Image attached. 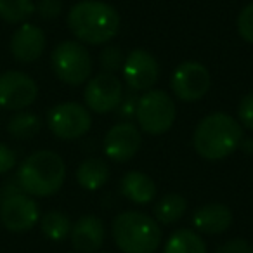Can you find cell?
<instances>
[{
	"label": "cell",
	"mask_w": 253,
	"mask_h": 253,
	"mask_svg": "<svg viewBox=\"0 0 253 253\" xmlns=\"http://www.w3.org/2000/svg\"><path fill=\"white\" fill-rule=\"evenodd\" d=\"M64 179H66L64 160L49 149L32 153L18 170V182L23 193L37 198L56 194L63 187Z\"/></svg>",
	"instance_id": "cell-3"
},
{
	"label": "cell",
	"mask_w": 253,
	"mask_h": 253,
	"mask_svg": "<svg viewBox=\"0 0 253 253\" xmlns=\"http://www.w3.org/2000/svg\"><path fill=\"white\" fill-rule=\"evenodd\" d=\"M120 191L125 198L137 205H146L155 200L156 184L149 175L142 172H128L120 180Z\"/></svg>",
	"instance_id": "cell-17"
},
{
	"label": "cell",
	"mask_w": 253,
	"mask_h": 253,
	"mask_svg": "<svg viewBox=\"0 0 253 253\" xmlns=\"http://www.w3.org/2000/svg\"><path fill=\"white\" fill-rule=\"evenodd\" d=\"M163 253H208L205 241L191 229H179L165 243Z\"/></svg>",
	"instance_id": "cell-20"
},
{
	"label": "cell",
	"mask_w": 253,
	"mask_h": 253,
	"mask_svg": "<svg viewBox=\"0 0 253 253\" xmlns=\"http://www.w3.org/2000/svg\"><path fill=\"white\" fill-rule=\"evenodd\" d=\"M71 245L77 252L82 253H95L102 248V243L106 238L104 224L101 218L94 215L80 217L70 232Z\"/></svg>",
	"instance_id": "cell-15"
},
{
	"label": "cell",
	"mask_w": 253,
	"mask_h": 253,
	"mask_svg": "<svg viewBox=\"0 0 253 253\" xmlns=\"http://www.w3.org/2000/svg\"><path fill=\"white\" fill-rule=\"evenodd\" d=\"M239 148L245 149V151L250 155V153H253V141H252V139H243L241 146H239Z\"/></svg>",
	"instance_id": "cell-31"
},
{
	"label": "cell",
	"mask_w": 253,
	"mask_h": 253,
	"mask_svg": "<svg viewBox=\"0 0 253 253\" xmlns=\"http://www.w3.org/2000/svg\"><path fill=\"white\" fill-rule=\"evenodd\" d=\"M40 118L35 115V113H30V111H21V113H16L7 123V130L12 137L16 139H32L33 135H37L40 132Z\"/></svg>",
	"instance_id": "cell-21"
},
{
	"label": "cell",
	"mask_w": 253,
	"mask_h": 253,
	"mask_svg": "<svg viewBox=\"0 0 253 253\" xmlns=\"http://www.w3.org/2000/svg\"><path fill=\"white\" fill-rule=\"evenodd\" d=\"M243 126L227 113H210L194 128L193 146L205 160L217 162L231 156L241 146Z\"/></svg>",
	"instance_id": "cell-2"
},
{
	"label": "cell",
	"mask_w": 253,
	"mask_h": 253,
	"mask_svg": "<svg viewBox=\"0 0 253 253\" xmlns=\"http://www.w3.org/2000/svg\"><path fill=\"white\" fill-rule=\"evenodd\" d=\"M238 33L245 42L253 43V2L248 4L238 16Z\"/></svg>",
	"instance_id": "cell-25"
},
{
	"label": "cell",
	"mask_w": 253,
	"mask_h": 253,
	"mask_svg": "<svg viewBox=\"0 0 253 253\" xmlns=\"http://www.w3.org/2000/svg\"><path fill=\"white\" fill-rule=\"evenodd\" d=\"M40 220L39 205L30 194L18 193L0 201V222L7 231H30Z\"/></svg>",
	"instance_id": "cell-11"
},
{
	"label": "cell",
	"mask_w": 253,
	"mask_h": 253,
	"mask_svg": "<svg viewBox=\"0 0 253 253\" xmlns=\"http://www.w3.org/2000/svg\"><path fill=\"white\" fill-rule=\"evenodd\" d=\"M40 229L52 241H64L71 232V222L63 211H49L40 218Z\"/></svg>",
	"instance_id": "cell-22"
},
{
	"label": "cell",
	"mask_w": 253,
	"mask_h": 253,
	"mask_svg": "<svg viewBox=\"0 0 253 253\" xmlns=\"http://www.w3.org/2000/svg\"><path fill=\"white\" fill-rule=\"evenodd\" d=\"M35 12L32 0H0V18L11 25L26 23Z\"/></svg>",
	"instance_id": "cell-23"
},
{
	"label": "cell",
	"mask_w": 253,
	"mask_h": 253,
	"mask_svg": "<svg viewBox=\"0 0 253 253\" xmlns=\"http://www.w3.org/2000/svg\"><path fill=\"white\" fill-rule=\"evenodd\" d=\"M250 253H253V248H252V250H250Z\"/></svg>",
	"instance_id": "cell-33"
},
{
	"label": "cell",
	"mask_w": 253,
	"mask_h": 253,
	"mask_svg": "<svg viewBox=\"0 0 253 253\" xmlns=\"http://www.w3.org/2000/svg\"><path fill=\"white\" fill-rule=\"evenodd\" d=\"M186 210H187L186 198L179 193H169L160 198L155 207L156 222H160L163 225H172L184 217Z\"/></svg>",
	"instance_id": "cell-19"
},
{
	"label": "cell",
	"mask_w": 253,
	"mask_h": 253,
	"mask_svg": "<svg viewBox=\"0 0 253 253\" xmlns=\"http://www.w3.org/2000/svg\"><path fill=\"white\" fill-rule=\"evenodd\" d=\"M109 180V165L102 158L92 156L78 165L77 169V182L80 187L87 191L101 189Z\"/></svg>",
	"instance_id": "cell-18"
},
{
	"label": "cell",
	"mask_w": 253,
	"mask_h": 253,
	"mask_svg": "<svg viewBox=\"0 0 253 253\" xmlns=\"http://www.w3.org/2000/svg\"><path fill=\"white\" fill-rule=\"evenodd\" d=\"M84 97L90 111L97 113V115L111 113L113 109L118 108L123 97L122 82L115 73L102 71L88 80V84L85 85Z\"/></svg>",
	"instance_id": "cell-10"
},
{
	"label": "cell",
	"mask_w": 253,
	"mask_h": 253,
	"mask_svg": "<svg viewBox=\"0 0 253 253\" xmlns=\"http://www.w3.org/2000/svg\"><path fill=\"white\" fill-rule=\"evenodd\" d=\"M193 224L205 234H222L232 224V211L227 205L208 203L196 208L193 213Z\"/></svg>",
	"instance_id": "cell-16"
},
{
	"label": "cell",
	"mask_w": 253,
	"mask_h": 253,
	"mask_svg": "<svg viewBox=\"0 0 253 253\" xmlns=\"http://www.w3.org/2000/svg\"><path fill=\"white\" fill-rule=\"evenodd\" d=\"M142 144L141 130L132 122L113 125L104 137V153L113 162H128L139 153Z\"/></svg>",
	"instance_id": "cell-12"
},
{
	"label": "cell",
	"mask_w": 253,
	"mask_h": 253,
	"mask_svg": "<svg viewBox=\"0 0 253 253\" xmlns=\"http://www.w3.org/2000/svg\"><path fill=\"white\" fill-rule=\"evenodd\" d=\"M56 77L66 85L77 87L88 80L92 75V57L84 43L64 40L57 43L50 56Z\"/></svg>",
	"instance_id": "cell-5"
},
{
	"label": "cell",
	"mask_w": 253,
	"mask_h": 253,
	"mask_svg": "<svg viewBox=\"0 0 253 253\" xmlns=\"http://www.w3.org/2000/svg\"><path fill=\"white\" fill-rule=\"evenodd\" d=\"M16 167V153L9 146L0 142V175L7 173Z\"/></svg>",
	"instance_id": "cell-29"
},
{
	"label": "cell",
	"mask_w": 253,
	"mask_h": 253,
	"mask_svg": "<svg viewBox=\"0 0 253 253\" xmlns=\"http://www.w3.org/2000/svg\"><path fill=\"white\" fill-rule=\"evenodd\" d=\"M35 11L42 19H56L63 11V2L61 0H39Z\"/></svg>",
	"instance_id": "cell-27"
},
{
	"label": "cell",
	"mask_w": 253,
	"mask_h": 253,
	"mask_svg": "<svg viewBox=\"0 0 253 253\" xmlns=\"http://www.w3.org/2000/svg\"><path fill=\"white\" fill-rule=\"evenodd\" d=\"M99 63H101V68L106 73H115L116 70H120L123 66L125 56H123V52L118 47L108 45L102 49L101 56H99Z\"/></svg>",
	"instance_id": "cell-24"
},
{
	"label": "cell",
	"mask_w": 253,
	"mask_h": 253,
	"mask_svg": "<svg viewBox=\"0 0 253 253\" xmlns=\"http://www.w3.org/2000/svg\"><path fill=\"white\" fill-rule=\"evenodd\" d=\"M137 102H139V97L137 95H126L125 99L122 97L120 101L118 108H120V116L123 118H130V116L135 115V109H137Z\"/></svg>",
	"instance_id": "cell-30"
},
{
	"label": "cell",
	"mask_w": 253,
	"mask_h": 253,
	"mask_svg": "<svg viewBox=\"0 0 253 253\" xmlns=\"http://www.w3.org/2000/svg\"><path fill=\"white\" fill-rule=\"evenodd\" d=\"M135 118L149 135H162L172 128L175 122V102L163 90H148L139 97Z\"/></svg>",
	"instance_id": "cell-6"
},
{
	"label": "cell",
	"mask_w": 253,
	"mask_h": 253,
	"mask_svg": "<svg viewBox=\"0 0 253 253\" xmlns=\"http://www.w3.org/2000/svg\"><path fill=\"white\" fill-rule=\"evenodd\" d=\"M39 95L37 82L23 71H5L0 75V108L21 111L35 102Z\"/></svg>",
	"instance_id": "cell-9"
},
{
	"label": "cell",
	"mask_w": 253,
	"mask_h": 253,
	"mask_svg": "<svg viewBox=\"0 0 253 253\" xmlns=\"http://www.w3.org/2000/svg\"><path fill=\"white\" fill-rule=\"evenodd\" d=\"M115 245L123 253H155L162 243L158 222L141 211H123L111 224Z\"/></svg>",
	"instance_id": "cell-4"
},
{
	"label": "cell",
	"mask_w": 253,
	"mask_h": 253,
	"mask_svg": "<svg viewBox=\"0 0 253 253\" xmlns=\"http://www.w3.org/2000/svg\"><path fill=\"white\" fill-rule=\"evenodd\" d=\"M158 61L144 49L132 50L123 63V77L134 92H148L158 80Z\"/></svg>",
	"instance_id": "cell-13"
},
{
	"label": "cell",
	"mask_w": 253,
	"mask_h": 253,
	"mask_svg": "<svg viewBox=\"0 0 253 253\" xmlns=\"http://www.w3.org/2000/svg\"><path fill=\"white\" fill-rule=\"evenodd\" d=\"M68 28L80 42L102 45L118 33L120 14L113 5L101 0H82L68 12Z\"/></svg>",
	"instance_id": "cell-1"
},
{
	"label": "cell",
	"mask_w": 253,
	"mask_h": 253,
	"mask_svg": "<svg viewBox=\"0 0 253 253\" xmlns=\"http://www.w3.org/2000/svg\"><path fill=\"white\" fill-rule=\"evenodd\" d=\"M238 122L241 126L253 130V92L246 94L238 106Z\"/></svg>",
	"instance_id": "cell-26"
},
{
	"label": "cell",
	"mask_w": 253,
	"mask_h": 253,
	"mask_svg": "<svg viewBox=\"0 0 253 253\" xmlns=\"http://www.w3.org/2000/svg\"><path fill=\"white\" fill-rule=\"evenodd\" d=\"M95 253H109V252H95Z\"/></svg>",
	"instance_id": "cell-32"
},
{
	"label": "cell",
	"mask_w": 253,
	"mask_h": 253,
	"mask_svg": "<svg viewBox=\"0 0 253 253\" xmlns=\"http://www.w3.org/2000/svg\"><path fill=\"white\" fill-rule=\"evenodd\" d=\"M50 132L61 141H75L90 130L92 116L87 108L78 102H63L54 106L47 115Z\"/></svg>",
	"instance_id": "cell-7"
},
{
	"label": "cell",
	"mask_w": 253,
	"mask_h": 253,
	"mask_svg": "<svg viewBox=\"0 0 253 253\" xmlns=\"http://www.w3.org/2000/svg\"><path fill=\"white\" fill-rule=\"evenodd\" d=\"M250 250L252 248H250L248 241L243 238L229 239L220 246H217V253H250Z\"/></svg>",
	"instance_id": "cell-28"
},
{
	"label": "cell",
	"mask_w": 253,
	"mask_h": 253,
	"mask_svg": "<svg viewBox=\"0 0 253 253\" xmlns=\"http://www.w3.org/2000/svg\"><path fill=\"white\" fill-rule=\"evenodd\" d=\"M45 33L37 25L23 23L11 39V52L19 63H33L45 50Z\"/></svg>",
	"instance_id": "cell-14"
},
{
	"label": "cell",
	"mask_w": 253,
	"mask_h": 253,
	"mask_svg": "<svg viewBox=\"0 0 253 253\" xmlns=\"http://www.w3.org/2000/svg\"><path fill=\"white\" fill-rule=\"evenodd\" d=\"M211 85L210 71L196 61H186L173 70L170 87L177 99L184 102H196L207 95Z\"/></svg>",
	"instance_id": "cell-8"
}]
</instances>
